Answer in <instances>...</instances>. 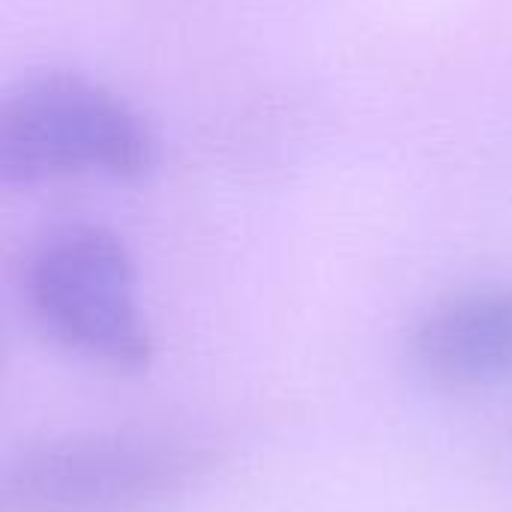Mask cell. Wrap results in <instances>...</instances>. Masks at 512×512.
<instances>
[{"label":"cell","instance_id":"1","mask_svg":"<svg viewBox=\"0 0 512 512\" xmlns=\"http://www.w3.org/2000/svg\"><path fill=\"white\" fill-rule=\"evenodd\" d=\"M216 465L207 444L162 429L69 435L24 450L3 474L0 512H147Z\"/></svg>","mask_w":512,"mask_h":512},{"label":"cell","instance_id":"2","mask_svg":"<svg viewBox=\"0 0 512 512\" xmlns=\"http://www.w3.org/2000/svg\"><path fill=\"white\" fill-rule=\"evenodd\" d=\"M153 162L156 141L141 114L87 75H36L3 99L0 177L6 186L78 174L138 180Z\"/></svg>","mask_w":512,"mask_h":512},{"label":"cell","instance_id":"3","mask_svg":"<svg viewBox=\"0 0 512 512\" xmlns=\"http://www.w3.org/2000/svg\"><path fill=\"white\" fill-rule=\"evenodd\" d=\"M24 300L36 324L66 351L111 372H141L153 336L138 306V273L126 243L105 225H60L24 264Z\"/></svg>","mask_w":512,"mask_h":512},{"label":"cell","instance_id":"4","mask_svg":"<svg viewBox=\"0 0 512 512\" xmlns=\"http://www.w3.org/2000/svg\"><path fill=\"white\" fill-rule=\"evenodd\" d=\"M411 351L447 390H480L512 378V282L438 300L414 327Z\"/></svg>","mask_w":512,"mask_h":512}]
</instances>
